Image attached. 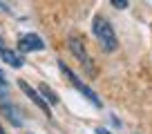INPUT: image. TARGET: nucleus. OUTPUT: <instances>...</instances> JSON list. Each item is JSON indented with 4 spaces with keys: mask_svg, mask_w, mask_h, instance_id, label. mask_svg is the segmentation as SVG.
<instances>
[{
    "mask_svg": "<svg viewBox=\"0 0 152 134\" xmlns=\"http://www.w3.org/2000/svg\"><path fill=\"white\" fill-rule=\"evenodd\" d=\"M92 31H94L96 40L101 43L103 52H116L119 49V38H116V31H114L112 23L105 20L103 16H94L92 18Z\"/></svg>",
    "mask_w": 152,
    "mask_h": 134,
    "instance_id": "obj_1",
    "label": "nucleus"
},
{
    "mask_svg": "<svg viewBox=\"0 0 152 134\" xmlns=\"http://www.w3.org/2000/svg\"><path fill=\"white\" fill-rule=\"evenodd\" d=\"M58 69H61V72H63V76H65V78H67V81H69V83H72V85H74V87H76V90L81 92V94H83V96H85V98H87V100H92V103H94V105H96V107H103V100H101V98H99V94H96V92H94V90H92V87H87V85H85V83H83V81H81V78L76 76V74H74V72H72V69H69V67H67V65H65V63H63V60H58Z\"/></svg>",
    "mask_w": 152,
    "mask_h": 134,
    "instance_id": "obj_2",
    "label": "nucleus"
},
{
    "mask_svg": "<svg viewBox=\"0 0 152 134\" xmlns=\"http://www.w3.org/2000/svg\"><path fill=\"white\" fill-rule=\"evenodd\" d=\"M67 45H69V52L74 54V58L83 65V69H85L87 74H94V65H92V58H90V54H87L85 43H83L81 36H76V34H74V36H69V38H67Z\"/></svg>",
    "mask_w": 152,
    "mask_h": 134,
    "instance_id": "obj_3",
    "label": "nucleus"
},
{
    "mask_svg": "<svg viewBox=\"0 0 152 134\" xmlns=\"http://www.w3.org/2000/svg\"><path fill=\"white\" fill-rule=\"evenodd\" d=\"M18 87H20V90L25 92V96H27V98L31 100L34 105H38V110L43 112V114L47 116V119H52V110H49V105H47V100H45L43 96H40V92H36V90H34V87L29 85L27 81H18Z\"/></svg>",
    "mask_w": 152,
    "mask_h": 134,
    "instance_id": "obj_4",
    "label": "nucleus"
},
{
    "mask_svg": "<svg viewBox=\"0 0 152 134\" xmlns=\"http://www.w3.org/2000/svg\"><path fill=\"white\" fill-rule=\"evenodd\" d=\"M18 49L23 54H29V52H43L45 49V40L38 36V34H25L18 38Z\"/></svg>",
    "mask_w": 152,
    "mask_h": 134,
    "instance_id": "obj_5",
    "label": "nucleus"
},
{
    "mask_svg": "<svg viewBox=\"0 0 152 134\" xmlns=\"http://www.w3.org/2000/svg\"><path fill=\"white\" fill-rule=\"evenodd\" d=\"M0 112H2V116H5L7 121H9L14 127H20L23 125V119H20V110L14 105V103H0Z\"/></svg>",
    "mask_w": 152,
    "mask_h": 134,
    "instance_id": "obj_6",
    "label": "nucleus"
},
{
    "mask_svg": "<svg viewBox=\"0 0 152 134\" xmlns=\"http://www.w3.org/2000/svg\"><path fill=\"white\" fill-rule=\"evenodd\" d=\"M0 56H2V60H5L7 65H11V67H23V65H25L23 56H20L18 52H11V49H2V52H0Z\"/></svg>",
    "mask_w": 152,
    "mask_h": 134,
    "instance_id": "obj_7",
    "label": "nucleus"
},
{
    "mask_svg": "<svg viewBox=\"0 0 152 134\" xmlns=\"http://www.w3.org/2000/svg\"><path fill=\"white\" fill-rule=\"evenodd\" d=\"M38 90H40V96L47 100V105H58V100H61V98H58V94H56V92H54L49 85L40 83V87H38Z\"/></svg>",
    "mask_w": 152,
    "mask_h": 134,
    "instance_id": "obj_8",
    "label": "nucleus"
},
{
    "mask_svg": "<svg viewBox=\"0 0 152 134\" xmlns=\"http://www.w3.org/2000/svg\"><path fill=\"white\" fill-rule=\"evenodd\" d=\"M110 2H112V7H114V9H119V11L128 9V0H110Z\"/></svg>",
    "mask_w": 152,
    "mask_h": 134,
    "instance_id": "obj_9",
    "label": "nucleus"
},
{
    "mask_svg": "<svg viewBox=\"0 0 152 134\" xmlns=\"http://www.w3.org/2000/svg\"><path fill=\"white\" fill-rule=\"evenodd\" d=\"M96 134H112L110 130H105V127H96Z\"/></svg>",
    "mask_w": 152,
    "mask_h": 134,
    "instance_id": "obj_10",
    "label": "nucleus"
},
{
    "mask_svg": "<svg viewBox=\"0 0 152 134\" xmlns=\"http://www.w3.org/2000/svg\"><path fill=\"white\" fill-rule=\"evenodd\" d=\"M0 85H7V83H5V74H2V69H0Z\"/></svg>",
    "mask_w": 152,
    "mask_h": 134,
    "instance_id": "obj_11",
    "label": "nucleus"
},
{
    "mask_svg": "<svg viewBox=\"0 0 152 134\" xmlns=\"http://www.w3.org/2000/svg\"><path fill=\"white\" fill-rule=\"evenodd\" d=\"M2 45H5V40H2V36H0V52H2V49H5V47H2Z\"/></svg>",
    "mask_w": 152,
    "mask_h": 134,
    "instance_id": "obj_12",
    "label": "nucleus"
},
{
    "mask_svg": "<svg viewBox=\"0 0 152 134\" xmlns=\"http://www.w3.org/2000/svg\"><path fill=\"white\" fill-rule=\"evenodd\" d=\"M0 134H5V130H2V125H0Z\"/></svg>",
    "mask_w": 152,
    "mask_h": 134,
    "instance_id": "obj_13",
    "label": "nucleus"
}]
</instances>
